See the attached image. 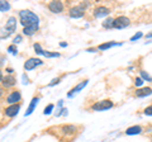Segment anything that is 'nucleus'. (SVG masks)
<instances>
[{
	"label": "nucleus",
	"instance_id": "obj_1",
	"mask_svg": "<svg viewBox=\"0 0 152 142\" xmlns=\"http://www.w3.org/2000/svg\"><path fill=\"white\" fill-rule=\"evenodd\" d=\"M20 23L26 27H38V17L29 10H22L19 13Z\"/></svg>",
	"mask_w": 152,
	"mask_h": 142
},
{
	"label": "nucleus",
	"instance_id": "obj_2",
	"mask_svg": "<svg viewBox=\"0 0 152 142\" xmlns=\"http://www.w3.org/2000/svg\"><path fill=\"white\" fill-rule=\"evenodd\" d=\"M85 5H88V4H80V5L77 7H74V8H71L70 9V17L71 18H80V17H83L84 15V13H85Z\"/></svg>",
	"mask_w": 152,
	"mask_h": 142
},
{
	"label": "nucleus",
	"instance_id": "obj_3",
	"mask_svg": "<svg viewBox=\"0 0 152 142\" xmlns=\"http://www.w3.org/2000/svg\"><path fill=\"white\" fill-rule=\"evenodd\" d=\"M129 23H131L129 18L121 15V17H118V18H115V19H114L113 27H114V28H126L127 26H129Z\"/></svg>",
	"mask_w": 152,
	"mask_h": 142
},
{
	"label": "nucleus",
	"instance_id": "obj_4",
	"mask_svg": "<svg viewBox=\"0 0 152 142\" xmlns=\"http://www.w3.org/2000/svg\"><path fill=\"white\" fill-rule=\"evenodd\" d=\"M17 29V20H15V18L12 17V18H9L8 22H7V24H5V32H7V34L4 38H7V37L9 34H12L13 32H15Z\"/></svg>",
	"mask_w": 152,
	"mask_h": 142
},
{
	"label": "nucleus",
	"instance_id": "obj_5",
	"mask_svg": "<svg viewBox=\"0 0 152 142\" xmlns=\"http://www.w3.org/2000/svg\"><path fill=\"white\" fill-rule=\"evenodd\" d=\"M113 107V103L110 100H103V102H99L96 104H94L91 107L93 111H107L109 108Z\"/></svg>",
	"mask_w": 152,
	"mask_h": 142
},
{
	"label": "nucleus",
	"instance_id": "obj_6",
	"mask_svg": "<svg viewBox=\"0 0 152 142\" xmlns=\"http://www.w3.org/2000/svg\"><path fill=\"white\" fill-rule=\"evenodd\" d=\"M19 108H20V104H13V105H9L8 108L4 109V114L7 117L12 118V117H15L17 113L19 112Z\"/></svg>",
	"mask_w": 152,
	"mask_h": 142
},
{
	"label": "nucleus",
	"instance_id": "obj_7",
	"mask_svg": "<svg viewBox=\"0 0 152 142\" xmlns=\"http://www.w3.org/2000/svg\"><path fill=\"white\" fill-rule=\"evenodd\" d=\"M43 62H42V60H39V59H36V57H32V59H28L27 61H26V64H24V70H32V69H34L36 66H38V65H42Z\"/></svg>",
	"mask_w": 152,
	"mask_h": 142
},
{
	"label": "nucleus",
	"instance_id": "obj_8",
	"mask_svg": "<svg viewBox=\"0 0 152 142\" xmlns=\"http://www.w3.org/2000/svg\"><path fill=\"white\" fill-rule=\"evenodd\" d=\"M20 99H22L20 93H19L18 90H15V91H12V93L7 97V103H9V104H12V105H13V104L20 102Z\"/></svg>",
	"mask_w": 152,
	"mask_h": 142
},
{
	"label": "nucleus",
	"instance_id": "obj_9",
	"mask_svg": "<svg viewBox=\"0 0 152 142\" xmlns=\"http://www.w3.org/2000/svg\"><path fill=\"white\" fill-rule=\"evenodd\" d=\"M48 9L52 13H61V12H64V3L62 1H51L48 4Z\"/></svg>",
	"mask_w": 152,
	"mask_h": 142
},
{
	"label": "nucleus",
	"instance_id": "obj_10",
	"mask_svg": "<svg viewBox=\"0 0 152 142\" xmlns=\"http://www.w3.org/2000/svg\"><path fill=\"white\" fill-rule=\"evenodd\" d=\"M110 13V10L107 8V7H103V5H99L94 9V17L95 18H100V17H105Z\"/></svg>",
	"mask_w": 152,
	"mask_h": 142
},
{
	"label": "nucleus",
	"instance_id": "obj_11",
	"mask_svg": "<svg viewBox=\"0 0 152 142\" xmlns=\"http://www.w3.org/2000/svg\"><path fill=\"white\" fill-rule=\"evenodd\" d=\"M1 81H3V85L5 88H9V86H13V85H15V78L13 76V75H8L5 78H1Z\"/></svg>",
	"mask_w": 152,
	"mask_h": 142
},
{
	"label": "nucleus",
	"instance_id": "obj_12",
	"mask_svg": "<svg viewBox=\"0 0 152 142\" xmlns=\"http://www.w3.org/2000/svg\"><path fill=\"white\" fill-rule=\"evenodd\" d=\"M61 130H62V133L64 135H75L76 132H77V128H76L75 126H64V127H61Z\"/></svg>",
	"mask_w": 152,
	"mask_h": 142
},
{
	"label": "nucleus",
	"instance_id": "obj_13",
	"mask_svg": "<svg viewBox=\"0 0 152 142\" xmlns=\"http://www.w3.org/2000/svg\"><path fill=\"white\" fill-rule=\"evenodd\" d=\"M151 94H152L151 88H142V89H138V90L136 91L137 97H146V95H151Z\"/></svg>",
	"mask_w": 152,
	"mask_h": 142
},
{
	"label": "nucleus",
	"instance_id": "obj_14",
	"mask_svg": "<svg viewBox=\"0 0 152 142\" xmlns=\"http://www.w3.org/2000/svg\"><path fill=\"white\" fill-rule=\"evenodd\" d=\"M141 127L140 126H133V127H129L127 131H126V133L127 135H137V133H141Z\"/></svg>",
	"mask_w": 152,
	"mask_h": 142
},
{
	"label": "nucleus",
	"instance_id": "obj_15",
	"mask_svg": "<svg viewBox=\"0 0 152 142\" xmlns=\"http://www.w3.org/2000/svg\"><path fill=\"white\" fill-rule=\"evenodd\" d=\"M86 83H88V81H86V80H85V81H83L81 84H79L77 86H75V88L72 89V90H70V93H69V97H72V94H75L76 91H79V90H81V89L85 86V85H86Z\"/></svg>",
	"mask_w": 152,
	"mask_h": 142
},
{
	"label": "nucleus",
	"instance_id": "obj_16",
	"mask_svg": "<svg viewBox=\"0 0 152 142\" xmlns=\"http://www.w3.org/2000/svg\"><path fill=\"white\" fill-rule=\"evenodd\" d=\"M37 29H38V27H26L24 29H23V33L27 36H32Z\"/></svg>",
	"mask_w": 152,
	"mask_h": 142
},
{
	"label": "nucleus",
	"instance_id": "obj_17",
	"mask_svg": "<svg viewBox=\"0 0 152 142\" xmlns=\"http://www.w3.org/2000/svg\"><path fill=\"white\" fill-rule=\"evenodd\" d=\"M37 102H38V98H33V99H32V102H31V105H29V108H28V111H27V113H26L27 116H28V114H31V113L33 112V109H34V107H36Z\"/></svg>",
	"mask_w": 152,
	"mask_h": 142
},
{
	"label": "nucleus",
	"instance_id": "obj_18",
	"mask_svg": "<svg viewBox=\"0 0 152 142\" xmlns=\"http://www.w3.org/2000/svg\"><path fill=\"white\" fill-rule=\"evenodd\" d=\"M114 45H115V43H104V45L98 46V50H107V48H109V47H112Z\"/></svg>",
	"mask_w": 152,
	"mask_h": 142
},
{
	"label": "nucleus",
	"instance_id": "obj_19",
	"mask_svg": "<svg viewBox=\"0 0 152 142\" xmlns=\"http://www.w3.org/2000/svg\"><path fill=\"white\" fill-rule=\"evenodd\" d=\"M113 22H114V19H108V20H105L103 23V27L110 28V27H113Z\"/></svg>",
	"mask_w": 152,
	"mask_h": 142
},
{
	"label": "nucleus",
	"instance_id": "obj_20",
	"mask_svg": "<svg viewBox=\"0 0 152 142\" xmlns=\"http://www.w3.org/2000/svg\"><path fill=\"white\" fill-rule=\"evenodd\" d=\"M34 50L37 51V53H45V51L41 48V46L38 45V43H36V45H34Z\"/></svg>",
	"mask_w": 152,
	"mask_h": 142
},
{
	"label": "nucleus",
	"instance_id": "obj_21",
	"mask_svg": "<svg viewBox=\"0 0 152 142\" xmlns=\"http://www.w3.org/2000/svg\"><path fill=\"white\" fill-rule=\"evenodd\" d=\"M145 114H147V116H152V105H150V107H147L146 109H145Z\"/></svg>",
	"mask_w": 152,
	"mask_h": 142
},
{
	"label": "nucleus",
	"instance_id": "obj_22",
	"mask_svg": "<svg viewBox=\"0 0 152 142\" xmlns=\"http://www.w3.org/2000/svg\"><path fill=\"white\" fill-rule=\"evenodd\" d=\"M52 109H53V104H50V105L45 109V114H50V112H51Z\"/></svg>",
	"mask_w": 152,
	"mask_h": 142
},
{
	"label": "nucleus",
	"instance_id": "obj_23",
	"mask_svg": "<svg viewBox=\"0 0 152 142\" xmlns=\"http://www.w3.org/2000/svg\"><path fill=\"white\" fill-rule=\"evenodd\" d=\"M8 51L12 52V53H17V47L14 46V45H13V46H9V47H8Z\"/></svg>",
	"mask_w": 152,
	"mask_h": 142
},
{
	"label": "nucleus",
	"instance_id": "obj_24",
	"mask_svg": "<svg viewBox=\"0 0 152 142\" xmlns=\"http://www.w3.org/2000/svg\"><path fill=\"white\" fill-rule=\"evenodd\" d=\"M141 75H142V78H143V79H147V80H150V81H152V78H150V76H148V75H147L146 72H143V71H142V72H141Z\"/></svg>",
	"mask_w": 152,
	"mask_h": 142
},
{
	"label": "nucleus",
	"instance_id": "obj_25",
	"mask_svg": "<svg viewBox=\"0 0 152 142\" xmlns=\"http://www.w3.org/2000/svg\"><path fill=\"white\" fill-rule=\"evenodd\" d=\"M134 84L137 85V86H141V85L143 84V81H142V79H140V78H138V79H136V83H134Z\"/></svg>",
	"mask_w": 152,
	"mask_h": 142
},
{
	"label": "nucleus",
	"instance_id": "obj_26",
	"mask_svg": "<svg viewBox=\"0 0 152 142\" xmlns=\"http://www.w3.org/2000/svg\"><path fill=\"white\" fill-rule=\"evenodd\" d=\"M4 8L8 9V8H9V5H8V3H4V1H1V12H4Z\"/></svg>",
	"mask_w": 152,
	"mask_h": 142
},
{
	"label": "nucleus",
	"instance_id": "obj_27",
	"mask_svg": "<svg viewBox=\"0 0 152 142\" xmlns=\"http://www.w3.org/2000/svg\"><path fill=\"white\" fill-rule=\"evenodd\" d=\"M140 37H142V33H138V34H136L134 37H132L131 41H134V40H137V38H140Z\"/></svg>",
	"mask_w": 152,
	"mask_h": 142
},
{
	"label": "nucleus",
	"instance_id": "obj_28",
	"mask_svg": "<svg viewBox=\"0 0 152 142\" xmlns=\"http://www.w3.org/2000/svg\"><path fill=\"white\" fill-rule=\"evenodd\" d=\"M60 81V78H57V79H55V80H52V83L50 84V85H55V84H57Z\"/></svg>",
	"mask_w": 152,
	"mask_h": 142
},
{
	"label": "nucleus",
	"instance_id": "obj_29",
	"mask_svg": "<svg viewBox=\"0 0 152 142\" xmlns=\"http://www.w3.org/2000/svg\"><path fill=\"white\" fill-rule=\"evenodd\" d=\"M20 40H22V37H20V36H18V37H17V38H15V40H14V42H15V41H17V43H18V42H19V41H20Z\"/></svg>",
	"mask_w": 152,
	"mask_h": 142
}]
</instances>
